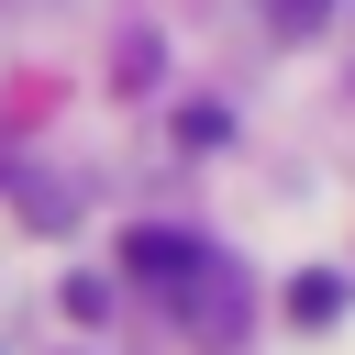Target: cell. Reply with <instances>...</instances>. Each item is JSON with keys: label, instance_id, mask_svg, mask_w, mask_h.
Listing matches in <instances>:
<instances>
[{"label": "cell", "instance_id": "1", "mask_svg": "<svg viewBox=\"0 0 355 355\" xmlns=\"http://www.w3.org/2000/svg\"><path fill=\"white\" fill-rule=\"evenodd\" d=\"M122 255L144 266V288H155V300H166V311H178V322H189L200 344H244V311H255V300H244V266H233L222 244L144 222V233H133Z\"/></svg>", "mask_w": 355, "mask_h": 355}, {"label": "cell", "instance_id": "2", "mask_svg": "<svg viewBox=\"0 0 355 355\" xmlns=\"http://www.w3.org/2000/svg\"><path fill=\"white\" fill-rule=\"evenodd\" d=\"M288 311H300V322H333V311H344V277H300Z\"/></svg>", "mask_w": 355, "mask_h": 355}, {"label": "cell", "instance_id": "3", "mask_svg": "<svg viewBox=\"0 0 355 355\" xmlns=\"http://www.w3.org/2000/svg\"><path fill=\"white\" fill-rule=\"evenodd\" d=\"M255 11H266L277 33H322V22H333V0H255Z\"/></svg>", "mask_w": 355, "mask_h": 355}]
</instances>
